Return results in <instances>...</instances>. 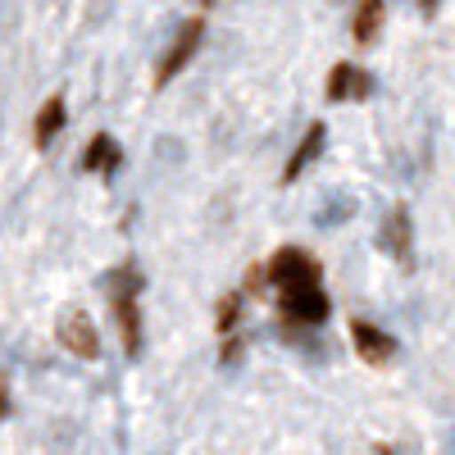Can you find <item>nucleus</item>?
Wrapping results in <instances>:
<instances>
[{"label":"nucleus","instance_id":"f257e3e1","mask_svg":"<svg viewBox=\"0 0 455 455\" xmlns=\"http://www.w3.org/2000/svg\"><path fill=\"white\" fill-rule=\"evenodd\" d=\"M137 291H141V274L132 264H124L109 283V306H114V323H119L124 337V351L141 355V306H137Z\"/></svg>","mask_w":455,"mask_h":455},{"label":"nucleus","instance_id":"f03ea898","mask_svg":"<svg viewBox=\"0 0 455 455\" xmlns=\"http://www.w3.org/2000/svg\"><path fill=\"white\" fill-rule=\"evenodd\" d=\"M201 36H205V14H192L178 32H173V42H169V51L160 55V68H156V87H169L178 73L192 64V55L201 51Z\"/></svg>","mask_w":455,"mask_h":455},{"label":"nucleus","instance_id":"7ed1b4c3","mask_svg":"<svg viewBox=\"0 0 455 455\" xmlns=\"http://www.w3.org/2000/svg\"><path fill=\"white\" fill-rule=\"evenodd\" d=\"M264 278L278 283V287L287 291V287H296V283H323V269H319V259H315V255L296 251V246H283V251L269 259Z\"/></svg>","mask_w":455,"mask_h":455},{"label":"nucleus","instance_id":"20e7f679","mask_svg":"<svg viewBox=\"0 0 455 455\" xmlns=\"http://www.w3.org/2000/svg\"><path fill=\"white\" fill-rule=\"evenodd\" d=\"M283 315L291 319V323H323L328 319V291H323V283H296V287H287L283 291Z\"/></svg>","mask_w":455,"mask_h":455},{"label":"nucleus","instance_id":"39448f33","mask_svg":"<svg viewBox=\"0 0 455 455\" xmlns=\"http://www.w3.org/2000/svg\"><path fill=\"white\" fill-rule=\"evenodd\" d=\"M55 332H60V347L73 351L78 360H96V355H100V332H96V323H92L83 310H68Z\"/></svg>","mask_w":455,"mask_h":455},{"label":"nucleus","instance_id":"423d86ee","mask_svg":"<svg viewBox=\"0 0 455 455\" xmlns=\"http://www.w3.org/2000/svg\"><path fill=\"white\" fill-rule=\"evenodd\" d=\"M351 347H355V355H360L364 364L383 369V364L396 355V337H387L383 328L369 323V319H351Z\"/></svg>","mask_w":455,"mask_h":455},{"label":"nucleus","instance_id":"0eeeda50","mask_svg":"<svg viewBox=\"0 0 455 455\" xmlns=\"http://www.w3.org/2000/svg\"><path fill=\"white\" fill-rule=\"evenodd\" d=\"M323 92H328V100H364L373 92V83H369V73L355 68V64H332Z\"/></svg>","mask_w":455,"mask_h":455},{"label":"nucleus","instance_id":"6e6552de","mask_svg":"<svg viewBox=\"0 0 455 455\" xmlns=\"http://www.w3.org/2000/svg\"><path fill=\"white\" fill-rule=\"evenodd\" d=\"M383 246H387V255H392V259L414 264V223H410V210H405V205H396V210L387 214Z\"/></svg>","mask_w":455,"mask_h":455},{"label":"nucleus","instance_id":"1a4fd4ad","mask_svg":"<svg viewBox=\"0 0 455 455\" xmlns=\"http://www.w3.org/2000/svg\"><path fill=\"white\" fill-rule=\"evenodd\" d=\"M323 137H328V128H323V124H310V128H306V137H300V146H296V156H291V160H287V169H283V182L300 178V173H306V169L319 160Z\"/></svg>","mask_w":455,"mask_h":455},{"label":"nucleus","instance_id":"9d476101","mask_svg":"<svg viewBox=\"0 0 455 455\" xmlns=\"http://www.w3.org/2000/svg\"><path fill=\"white\" fill-rule=\"evenodd\" d=\"M64 119H68V109H64V96H51L42 109H36V124H32V141L36 146H51L55 137H60V128H64Z\"/></svg>","mask_w":455,"mask_h":455},{"label":"nucleus","instance_id":"9b49d317","mask_svg":"<svg viewBox=\"0 0 455 455\" xmlns=\"http://www.w3.org/2000/svg\"><path fill=\"white\" fill-rule=\"evenodd\" d=\"M383 5H378V0H369V5H360L355 10V19H351V32H355V42H373L378 36V28H383Z\"/></svg>","mask_w":455,"mask_h":455},{"label":"nucleus","instance_id":"f8f14e48","mask_svg":"<svg viewBox=\"0 0 455 455\" xmlns=\"http://www.w3.org/2000/svg\"><path fill=\"white\" fill-rule=\"evenodd\" d=\"M114 160H119L114 141H109L105 132H96V137H92V146H87V156H83V169H87V173H96V169H109Z\"/></svg>","mask_w":455,"mask_h":455},{"label":"nucleus","instance_id":"ddd939ff","mask_svg":"<svg viewBox=\"0 0 455 455\" xmlns=\"http://www.w3.org/2000/svg\"><path fill=\"white\" fill-rule=\"evenodd\" d=\"M237 319H242V291H228L214 310V328L219 332H237Z\"/></svg>","mask_w":455,"mask_h":455},{"label":"nucleus","instance_id":"4468645a","mask_svg":"<svg viewBox=\"0 0 455 455\" xmlns=\"http://www.w3.org/2000/svg\"><path fill=\"white\" fill-rule=\"evenodd\" d=\"M0 414H10V387L0 383Z\"/></svg>","mask_w":455,"mask_h":455},{"label":"nucleus","instance_id":"2eb2a0df","mask_svg":"<svg viewBox=\"0 0 455 455\" xmlns=\"http://www.w3.org/2000/svg\"><path fill=\"white\" fill-rule=\"evenodd\" d=\"M373 455H396V451H392L387 442H378V446H373Z\"/></svg>","mask_w":455,"mask_h":455}]
</instances>
